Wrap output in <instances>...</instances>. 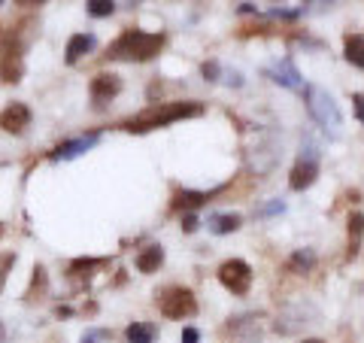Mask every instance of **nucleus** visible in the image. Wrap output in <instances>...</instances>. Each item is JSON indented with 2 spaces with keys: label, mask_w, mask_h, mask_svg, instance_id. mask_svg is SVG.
Instances as JSON below:
<instances>
[{
  "label": "nucleus",
  "mask_w": 364,
  "mask_h": 343,
  "mask_svg": "<svg viewBox=\"0 0 364 343\" xmlns=\"http://www.w3.org/2000/svg\"><path fill=\"white\" fill-rule=\"evenodd\" d=\"M207 228L213 234H231L240 228V216H234V213H222V216H213V219L207 222Z\"/></svg>",
  "instance_id": "17"
},
{
  "label": "nucleus",
  "mask_w": 364,
  "mask_h": 343,
  "mask_svg": "<svg viewBox=\"0 0 364 343\" xmlns=\"http://www.w3.org/2000/svg\"><path fill=\"white\" fill-rule=\"evenodd\" d=\"M124 334H128V340L131 343H155V325L152 322H134V325H128V331H124Z\"/></svg>",
  "instance_id": "18"
},
{
  "label": "nucleus",
  "mask_w": 364,
  "mask_h": 343,
  "mask_svg": "<svg viewBox=\"0 0 364 343\" xmlns=\"http://www.w3.org/2000/svg\"><path fill=\"white\" fill-rule=\"evenodd\" d=\"M85 6H88V16L95 19H109L116 13V0H85Z\"/></svg>",
  "instance_id": "21"
},
{
  "label": "nucleus",
  "mask_w": 364,
  "mask_h": 343,
  "mask_svg": "<svg viewBox=\"0 0 364 343\" xmlns=\"http://www.w3.org/2000/svg\"><path fill=\"white\" fill-rule=\"evenodd\" d=\"M282 210H286V204H282V201H273V204H267V207H261L258 213H261V216H270V213H282Z\"/></svg>",
  "instance_id": "27"
},
{
  "label": "nucleus",
  "mask_w": 364,
  "mask_h": 343,
  "mask_svg": "<svg viewBox=\"0 0 364 343\" xmlns=\"http://www.w3.org/2000/svg\"><path fill=\"white\" fill-rule=\"evenodd\" d=\"M0 343H4V325H0Z\"/></svg>",
  "instance_id": "33"
},
{
  "label": "nucleus",
  "mask_w": 364,
  "mask_h": 343,
  "mask_svg": "<svg viewBox=\"0 0 364 343\" xmlns=\"http://www.w3.org/2000/svg\"><path fill=\"white\" fill-rule=\"evenodd\" d=\"M304 343H325V340H304Z\"/></svg>",
  "instance_id": "34"
},
{
  "label": "nucleus",
  "mask_w": 364,
  "mask_h": 343,
  "mask_svg": "<svg viewBox=\"0 0 364 343\" xmlns=\"http://www.w3.org/2000/svg\"><path fill=\"white\" fill-rule=\"evenodd\" d=\"M0 4H4V0H0Z\"/></svg>",
  "instance_id": "35"
},
{
  "label": "nucleus",
  "mask_w": 364,
  "mask_h": 343,
  "mask_svg": "<svg viewBox=\"0 0 364 343\" xmlns=\"http://www.w3.org/2000/svg\"><path fill=\"white\" fill-rule=\"evenodd\" d=\"M31 125V110L25 104H9L0 112V131L6 134H21Z\"/></svg>",
  "instance_id": "10"
},
{
  "label": "nucleus",
  "mask_w": 364,
  "mask_h": 343,
  "mask_svg": "<svg viewBox=\"0 0 364 343\" xmlns=\"http://www.w3.org/2000/svg\"><path fill=\"white\" fill-rule=\"evenodd\" d=\"M343 55L352 67H361L364 70V37L361 33H346L343 37Z\"/></svg>",
  "instance_id": "14"
},
{
  "label": "nucleus",
  "mask_w": 364,
  "mask_h": 343,
  "mask_svg": "<svg viewBox=\"0 0 364 343\" xmlns=\"http://www.w3.org/2000/svg\"><path fill=\"white\" fill-rule=\"evenodd\" d=\"M313 265H316V255L310 253V249H298V253L289 258V270L291 273H306Z\"/></svg>",
  "instance_id": "20"
},
{
  "label": "nucleus",
  "mask_w": 364,
  "mask_h": 343,
  "mask_svg": "<svg viewBox=\"0 0 364 343\" xmlns=\"http://www.w3.org/2000/svg\"><path fill=\"white\" fill-rule=\"evenodd\" d=\"M161 49H164V33L124 31L119 40L109 43L107 58H112V61H149Z\"/></svg>",
  "instance_id": "2"
},
{
  "label": "nucleus",
  "mask_w": 364,
  "mask_h": 343,
  "mask_svg": "<svg viewBox=\"0 0 364 343\" xmlns=\"http://www.w3.org/2000/svg\"><path fill=\"white\" fill-rule=\"evenodd\" d=\"M306 110H310L318 128L328 131L331 137H337L340 128H343V112H340L337 100L331 97V91H325L322 85H306Z\"/></svg>",
  "instance_id": "3"
},
{
  "label": "nucleus",
  "mask_w": 364,
  "mask_h": 343,
  "mask_svg": "<svg viewBox=\"0 0 364 343\" xmlns=\"http://www.w3.org/2000/svg\"><path fill=\"white\" fill-rule=\"evenodd\" d=\"M334 6H337V0H301V13H313V16H322Z\"/></svg>",
  "instance_id": "22"
},
{
  "label": "nucleus",
  "mask_w": 364,
  "mask_h": 343,
  "mask_svg": "<svg viewBox=\"0 0 364 343\" xmlns=\"http://www.w3.org/2000/svg\"><path fill=\"white\" fill-rule=\"evenodd\" d=\"M88 91H91V100H95V107L100 110V107H107L109 100L122 91V79L112 76V73H97L95 79H91Z\"/></svg>",
  "instance_id": "8"
},
{
  "label": "nucleus",
  "mask_w": 364,
  "mask_h": 343,
  "mask_svg": "<svg viewBox=\"0 0 364 343\" xmlns=\"http://www.w3.org/2000/svg\"><path fill=\"white\" fill-rule=\"evenodd\" d=\"M158 310H161V316H167V319H188V316L198 313V301H195V295H191L188 289L173 285V289L161 292V298H158Z\"/></svg>",
  "instance_id": "4"
},
{
  "label": "nucleus",
  "mask_w": 364,
  "mask_h": 343,
  "mask_svg": "<svg viewBox=\"0 0 364 343\" xmlns=\"http://www.w3.org/2000/svg\"><path fill=\"white\" fill-rule=\"evenodd\" d=\"M16 4H21V6H37V4H46V0H16Z\"/></svg>",
  "instance_id": "31"
},
{
  "label": "nucleus",
  "mask_w": 364,
  "mask_h": 343,
  "mask_svg": "<svg viewBox=\"0 0 364 343\" xmlns=\"http://www.w3.org/2000/svg\"><path fill=\"white\" fill-rule=\"evenodd\" d=\"M316 176H318V152H316V146H306L298 158V164L291 167L289 186H291V191H304L313 186Z\"/></svg>",
  "instance_id": "7"
},
{
  "label": "nucleus",
  "mask_w": 364,
  "mask_h": 343,
  "mask_svg": "<svg viewBox=\"0 0 364 343\" xmlns=\"http://www.w3.org/2000/svg\"><path fill=\"white\" fill-rule=\"evenodd\" d=\"M219 280H222V285L228 292L246 295L249 285H252V268H249L243 258H231V261H225V265L219 268Z\"/></svg>",
  "instance_id": "6"
},
{
  "label": "nucleus",
  "mask_w": 364,
  "mask_h": 343,
  "mask_svg": "<svg viewBox=\"0 0 364 343\" xmlns=\"http://www.w3.org/2000/svg\"><path fill=\"white\" fill-rule=\"evenodd\" d=\"M182 228H186L188 234L198 231V216H195V213H186V216H182Z\"/></svg>",
  "instance_id": "26"
},
{
  "label": "nucleus",
  "mask_w": 364,
  "mask_h": 343,
  "mask_svg": "<svg viewBox=\"0 0 364 343\" xmlns=\"http://www.w3.org/2000/svg\"><path fill=\"white\" fill-rule=\"evenodd\" d=\"M0 231H4V228H0Z\"/></svg>",
  "instance_id": "36"
},
{
  "label": "nucleus",
  "mask_w": 364,
  "mask_h": 343,
  "mask_svg": "<svg viewBox=\"0 0 364 343\" xmlns=\"http://www.w3.org/2000/svg\"><path fill=\"white\" fill-rule=\"evenodd\" d=\"M200 112H203L200 104H188V100H179V104H161V107L143 110L140 116L122 122V128L131 131V134H146V131L164 128V125H173V122H182V119H195V116H200Z\"/></svg>",
  "instance_id": "1"
},
{
  "label": "nucleus",
  "mask_w": 364,
  "mask_h": 343,
  "mask_svg": "<svg viewBox=\"0 0 364 343\" xmlns=\"http://www.w3.org/2000/svg\"><path fill=\"white\" fill-rule=\"evenodd\" d=\"M200 334H198V328H186L182 331V343H198Z\"/></svg>",
  "instance_id": "28"
},
{
  "label": "nucleus",
  "mask_w": 364,
  "mask_h": 343,
  "mask_svg": "<svg viewBox=\"0 0 364 343\" xmlns=\"http://www.w3.org/2000/svg\"><path fill=\"white\" fill-rule=\"evenodd\" d=\"M43 289H46V270L37 268V273H33V289H31V295H37V292H43Z\"/></svg>",
  "instance_id": "25"
},
{
  "label": "nucleus",
  "mask_w": 364,
  "mask_h": 343,
  "mask_svg": "<svg viewBox=\"0 0 364 343\" xmlns=\"http://www.w3.org/2000/svg\"><path fill=\"white\" fill-rule=\"evenodd\" d=\"M104 337H107L104 331H91V334H85V337H82V343H100Z\"/></svg>",
  "instance_id": "30"
},
{
  "label": "nucleus",
  "mask_w": 364,
  "mask_h": 343,
  "mask_svg": "<svg viewBox=\"0 0 364 343\" xmlns=\"http://www.w3.org/2000/svg\"><path fill=\"white\" fill-rule=\"evenodd\" d=\"M215 191H219V189H215ZM215 191H188V189H182V191H176V198H173V210L188 213L195 207H203L207 201H213Z\"/></svg>",
  "instance_id": "12"
},
{
  "label": "nucleus",
  "mask_w": 364,
  "mask_h": 343,
  "mask_svg": "<svg viewBox=\"0 0 364 343\" xmlns=\"http://www.w3.org/2000/svg\"><path fill=\"white\" fill-rule=\"evenodd\" d=\"M352 104H355V116L364 122V95H352Z\"/></svg>",
  "instance_id": "29"
},
{
  "label": "nucleus",
  "mask_w": 364,
  "mask_h": 343,
  "mask_svg": "<svg viewBox=\"0 0 364 343\" xmlns=\"http://www.w3.org/2000/svg\"><path fill=\"white\" fill-rule=\"evenodd\" d=\"M161 261H164V249L158 243H149L140 255H136V268H140L143 273H155L158 268H161Z\"/></svg>",
  "instance_id": "15"
},
{
  "label": "nucleus",
  "mask_w": 364,
  "mask_h": 343,
  "mask_svg": "<svg viewBox=\"0 0 364 343\" xmlns=\"http://www.w3.org/2000/svg\"><path fill=\"white\" fill-rule=\"evenodd\" d=\"M267 76L273 79L277 85H282V88H294L298 91L301 85H304V79H301V73H298V67H294L289 58H282V61H277L267 70Z\"/></svg>",
  "instance_id": "11"
},
{
  "label": "nucleus",
  "mask_w": 364,
  "mask_h": 343,
  "mask_svg": "<svg viewBox=\"0 0 364 343\" xmlns=\"http://www.w3.org/2000/svg\"><path fill=\"white\" fill-rule=\"evenodd\" d=\"M0 79L4 83H18L21 79V37L16 31L6 33L4 49H0Z\"/></svg>",
  "instance_id": "5"
},
{
  "label": "nucleus",
  "mask_w": 364,
  "mask_h": 343,
  "mask_svg": "<svg viewBox=\"0 0 364 343\" xmlns=\"http://www.w3.org/2000/svg\"><path fill=\"white\" fill-rule=\"evenodd\" d=\"M16 265V255L13 253H4L0 255V292H4V283H6V273H9V268Z\"/></svg>",
  "instance_id": "23"
},
{
  "label": "nucleus",
  "mask_w": 364,
  "mask_h": 343,
  "mask_svg": "<svg viewBox=\"0 0 364 343\" xmlns=\"http://www.w3.org/2000/svg\"><path fill=\"white\" fill-rule=\"evenodd\" d=\"M4 40H6V31H4V25H0V49H4Z\"/></svg>",
  "instance_id": "32"
},
{
  "label": "nucleus",
  "mask_w": 364,
  "mask_h": 343,
  "mask_svg": "<svg viewBox=\"0 0 364 343\" xmlns=\"http://www.w3.org/2000/svg\"><path fill=\"white\" fill-rule=\"evenodd\" d=\"M109 261L107 258H76L70 265V277H91L95 268H107Z\"/></svg>",
  "instance_id": "19"
},
{
  "label": "nucleus",
  "mask_w": 364,
  "mask_h": 343,
  "mask_svg": "<svg viewBox=\"0 0 364 343\" xmlns=\"http://www.w3.org/2000/svg\"><path fill=\"white\" fill-rule=\"evenodd\" d=\"M200 73H203V79H210V83H215V79H219V73H222V67L215 64V61H207L200 67Z\"/></svg>",
  "instance_id": "24"
},
{
  "label": "nucleus",
  "mask_w": 364,
  "mask_h": 343,
  "mask_svg": "<svg viewBox=\"0 0 364 343\" xmlns=\"http://www.w3.org/2000/svg\"><path fill=\"white\" fill-rule=\"evenodd\" d=\"M91 49H95V37L91 33H73L70 40H67V55H64V61L67 64H76L82 55H88Z\"/></svg>",
  "instance_id": "13"
},
{
  "label": "nucleus",
  "mask_w": 364,
  "mask_h": 343,
  "mask_svg": "<svg viewBox=\"0 0 364 343\" xmlns=\"http://www.w3.org/2000/svg\"><path fill=\"white\" fill-rule=\"evenodd\" d=\"M100 140V134H85V137H76V140H67L61 143L58 149H52L49 158L52 162H70V158H79V155H85L91 146H95Z\"/></svg>",
  "instance_id": "9"
},
{
  "label": "nucleus",
  "mask_w": 364,
  "mask_h": 343,
  "mask_svg": "<svg viewBox=\"0 0 364 343\" xmlns=\"http://www.w3.org/2000/svg\"><path fill=\"white\" fill-rule=\"evenodd\" d=\"M361 240H364V216L352 213L349 216V249H346V258H355L361 253Z\"/></svg>",
  "instance_id": "16"
}]
</instances>
